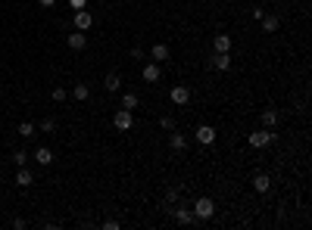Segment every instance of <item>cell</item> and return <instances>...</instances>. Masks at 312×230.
Returning <instances> with one entry per match:
<instances>
[{"label":"cell","mask_w":312,"mask_h":230,"mask_svg":"<svg viewBox=\"0 0 312 230\" xmlns=\"http://www.w3.org/2000/svg\"><path fill=\"white\" fill-rule=\"evenodd\" d=\"M138 103H141L138 93H122V109H131V112H134V109H138Z\"/></svg>","instance_id":"20"},{"label":"cell","mask_w":312,"mask_h":230,"mask_svg":"<svg viewBox=\"0 0 312 230\" xmlns=\"http://www.w3.org/2000/svg\"><path fill=\"white\" fill-rule=\"evenodd\" d=\"M213 215H216V202L209 199V196H200V199L193 202V218H197V221H209Z\"/></svg>","instance_id":"1"},{"label":"cell","mask_w":312,"mask_h":230,"mask_svg":"<svg viewBox=\"0 0 312 230\" xmlns=\"http://www.w3.org/2000/svg\"><path fill=\"white\" fill-rule=\"evenodd\" d=\"M113 125L119 127V131H131V125H134V115H131V109H119V112L113 115Z\"/></svg>","instance_id":"5"},{"label":"cell","mask_w":312,"mask_h":230,"mask_svg":"<svg viewBox=\"0 0 312 230\" xmlns=\"http://www.w3.org/2000/svg\"><path fill=\"white\" fill-rule=\"evenodd\" d=\"M88 3H91V0H69V6H72V10H84Z\"/></svg>","instance_id":"27"},{"label":"cell","mask_w":312,"mask_h":230,"mask_svg":"<svg viewBox=\"0 0 312 230\" xmlns=\"http://www.w3.org/2000/svg\"><path fill=\"white\" fill-rule=\"evenodd\" d=\"M103 87H106V93H119V87H122V75H119V72H109L106 78H103Z\"/></svg>","instance_id":"8"},{"label":"cell","mask_w":312,"mask_h":230,"mask_svg":"<svg viewBox=\"0 0 312 230\" xmlns=\"http://www.w3.org/2000/svg\"><path fill=\"white\" fill-rule=\"evenodd\" d=\"M150 56H153V63H168V44H153V50H150Z\"/></svg>","instance_id":"13"},{"label":"cell","mask_w":312,"mask_h":230,"mask_svg":"<svg viewBox=\"0 0 312 230\" xmlns=\"http://www.w3.org/2000/svg\"><path fill=\"white\" fill-rule=\"evenodd\" d=\"M175 199H178V190H168V193H166V202H168V206H172Z\"/></svg>","instance_id":"28"},{"label":"cell","mask_w":312,"mask_h":230,"mask_svg":"<svg viewBox=\"0 0 312 230\" xmlns=\"http://www.w3.org/2000/svg\"><path fill=\"white\" fill-rule=\"evenodd\" d=\"M193 140L203 143V146H213V143H216V127L213 125H200L197 131H193Z\"/></svg>","instance_id":"4"},{"label":"cell","mask_w":312,"mask_h":230,"mask_svg":"<svg viewBox=\"0 0 312 230\" xmlns=\"http://www.w3.org/2000/svg\"><path fill=\"white\" fill-rule=\"evenodd\" d=\"M94 3H103V0H94Z\"/></svg>","instance_id":"31"},{"label":"cell","mask_w":312,"mask_h":230,"mask_svg":"<svg viewBox=\"0 0 312 230\" xmlns=\"http://www.w3.org/2000/svg\"><path fill=\"white\" fill-rule=\"evenodd\" d=\"M159 75H163L159 63H147V65H144V81H147V84H156V81H159Z\"/></svg>","instance_id":"10"},{"label":"cell","mask_w":312,"mask_h":230,"mask_svg":"<svg viewBox=\"0 0 312 230\" xmlns=\"http://www.w3.org/2000/svg\"><path fill=\"white\" fill-rule=\"evenodd\" d=\"M35 162H38L41 168H47L50 162H53V152H50L47 146H38V149H35Z\"/></svg>","instance_id":"14"},{"label":"cell","mask_w":312,"mask_h":230,"mask_svg":"<svg viewBox=\"0 0 312 230\" xmlns=\"http://www.w3.org/2000/svg\"><path fill=\"white\" fill-rule=\"evenodd\" d=\"M247 140H250V146H253V149H263V146H268V143H275V140H278V134L272 131V127H263V131H253Z\"/></svg>","instance_id":"2"},{"label":"cell","mask_w":312,"mask_h":230,"mask_svg":"<svg viewBox=\"0 0 312 230\" xmlns=\"http://www.w3.org/2000/svg\"><path fill=\"white\" fill-rule=\"evenodd\" d=\"M72 97L78 100V103H84V100L91 97V87H88V84H84V81H81V84H75V87H72Z\"/></svg>","instance_id":"18"},{"label":"cell","mask_w":312,"mask_h":230,"mask_svg":"<svg viewBox=\"0 0 312 230\" xmlns=\"http://www.w3.org/2000/svg\"><path fill=\"white\" fill-rule=\"evenodd\" d=\"M19 134H22V137H35V125H31V122H22V125H19Z\"/></svg>","instance_id":"22"},{"label":"cell","mask_w":312,"mask_h":230,"mask_svg":"<svg viewBox=\"0 0 312 230\" xmlns=\"http://www.w3.org/2000/svg\"><path fill=\"white\" fill-rule=\"evenodd\" d=\"M50 97H53V103H63V100H66V87H53Z\"/></svg>","instance_id":"25"},{"label":"cell","mask_w":312,"mask_h":230,"mask_svg":"<svg viewBox=\"0 0 312 230\" xmlns=\"http://www.w3.org/2000/svg\"><path fill=\"white\" fill-rule=\"evenodd\" d=\"M263 28H265V35H272V31H278V25H281V19H278V16H263Z\"/></svg>","instance_id":"19"},{"label":"cell","mask_w":312,"mask_h":230,"mask_svg":"<svg viewBox=\"0 0 312 230\" xmlns=\"http://www.w3.org/2000/svg\"><path fill=\"white\" fill-rule=\"evenodd\" d=\"M84 47H88V38H84V31L75 28L69 35V50H84Z\"/></svg>","instance_id":"12"},{"label":"cell","mask_w":312,"mask_h":230,"mask_svg":"<svg viewBox=\"0 0 312 230\" xmlns=\"http://www.w3.org/2000/svg\"><path fill=\"white\" fill-rule=\"evenodd\" d=\"M13 162H16V168L25 165V162H28V152H25V149H16V152H13Z\"/></svg>","instance_id":"23"},{"label":"cell","mask_w":312,"mask_h":230,"mask_svg":"<svg viewBox=\"0 0 312 230\" xmlns=\"http://www.w3.org/2000/svg\"><path fill=\"white\" fill-rule=\"evenodd\" d=\"M168 146H172L175 152H184V149H188V137H184L178 127H175V131H168Z\"/></svg>","instance_id":"7"},{"label":"cell","mask_w":312,"mask_h":230,"mask_svg":"<svg viewBox=\"0 0 312 230\" xmlns=\"http://www.w3.org/2000/svg\"><path fill=\"white\" fill-rule=\"evenodd\" d=\"M168 100H172L175 106H188L191 103V87L188 84H175V87L168 90Z\"/></svg>","instance_id":"3"},{"label":"cell","mask_w":312,"mask_h":230,"mask_svg":"<svg viewBox=\"0 0 312 230\" xmlns=\"http://www.w3.org/2000/svg\"><path fill=\"white\" fill-rule=\"evenodd\" d=\"M278 125V112H275V109H265V112H263V127H275Z\"/></svg>","instance_id":"21"},{"label":"cell","mask_w":312,"mask_h":230,"mask_svg":"<svg viewBox=\"0 0 312 230\" xmlns=\"http://www.w3.org/2000/svg\"><path fill=\"white\" fill-rule=\"evenodd\" d=\"M16 184H19V187H31V184H35V174H31L25 165H19V168H16Z\"/></svg>","instance_id":"11"},{"label":"cell","mask_w":312,"mask_h":230,"mask_svg":"<svg viewBox=\"0 0 312 230\" xmlns=\"http://www.w3.org/2000/svg\"><path fill=\"white\" fill-rule=\"evenodd\" d=\"M213 65H216L218 72H228L231 69V53H216L213 56Z\"/></svg>","instance_id":"16"},{"label":"cell","mask_w":312,"mask_h":230,"mask_svg":"<svg viewBox=\"0 0 312 230\" xmlns=\"http://www.w3.org/2000/svg\"><path fill=\"white\" fill-rule=\"evenodd\" d=\"M125 3H134V0H125Z\"/></svg>","instance_id":"30"},{"label":"cell","mask_w":312,"mask_h":230,"mask_svg":"<svg viewBox=\"0 0 312 230\" xmlns=\"http://www.w3.org/2000/svg\"><path fill=\"white\" fill-rule=\"evenodd\" d=\"M172 215H175V221H178V224H193V211L191 209H172Z\"/></svg>","instance_id":"17"},{"label":"cell","mask_w":312,"mask_h":230,"mask_svg":"<svg viewBox=\"0 0 312 230\" xmlns=\"http://www.w3.org/2000/svg\"><path fill=\"white\" fill-rule=\"evenodd\" d=\"M213 50L216 53H231V35H216L213 38Z\"/></svg>","instance_id":"9"},{"label":"cell","mask_w":312,"mask_h":230,"mask_svg":"<svg viewBox=\"0 0 312 230\" xmlns=\"http://www.w3.org/2000/svg\"><path fill=\"white\" fill-rule=\"evenodd\" d=\"M38 127H41V131H44V134H50V131H53V127H56V122H53V118H44V122H41Z\"/></svg>","instance_id":"26"},{"label":"cell","mask_w":312,"mask_h":230,"mask_svg":"<svg viewBox=\"0 0 312 230\" xmlns=\"http://www.w3.org/2000/svg\"><path fill=\"white\" fill-rule=\"evenodd\" d=\"M268 187H272V177H268V174H256V177H253V190H256V193H268Z\"/></svg>","instance_id":"15"},{"label":"cell","mask_w":312,"mask_h":230,"mask_svg":"<svg viewBox=\"0 0 312 230\" xmlns=\"http://www.w3.org/2000/svg\"><path fill=\"white\" fill-rule=\"evenodd\" d=\"M159 125H163L166 131H175V127H178V125H175V118H172V115H163V118H159Z\"/></svg>","instance_id":"24"},{"label":"cell","mask_w":312,"mask_h":230,"mask_svg":"<svg viewBox=\"0 0 312 230\" xmlns=\"http://www.w3.org/2000/svg\"><path fill=\"white\" fill-rule=\"evenodd\" d=\"M38 3H41V6H53L56 0H38Z\"/></svg>","instance_id":"29"},{"label":"cell","mask_w":312,"mask_h":230,"mask_svg":"<svg viewBox=\"0 0 312 230\" xmlns=\"http://www.w3.org/2000/svg\"><path fill=\"white\" fill-rule=\"evenodd\" d=\"M75 28H78V31H88L91 28V25H94V16H91V10H88V6H84V10H75Z\"/></svg>","instance_id":"6"}]
</instances>
